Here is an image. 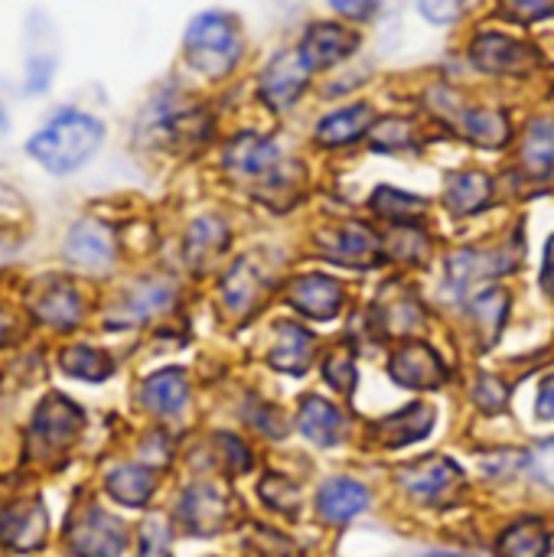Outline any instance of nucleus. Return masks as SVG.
I'll return each mask as SVG.
<instances>
[{
	"label": "nucleus",
	"instance_id": "obj_46",
	"mask_svg": "<svg viewBox=\"0 0 554 557\" xmlns=\"http://www.w3.org/2000/svg\"><path fill=\"white\" fill-rule=\"evenodd\" d=\"M542 281H545V290H549V294H554V242L549 245V261H545Z\"/></svg>",
	"mask_w": 554,
	"mask_h": 557
},
{
	"label": "nucleus",
	"instance_id": "obj_25",
	"mask_svg": "<svg viewBox=\"0 0 554 557\" xmlns=\"http://www.w3.org/2000/svg\"><path fill=\"white\" fill-rule=\"evenodd\" d=\"M153 486H157V476L147 467H118L108 476V493L121 506H131V509L144 506L153 496Z\"/></svg>",
	"mask_w": 554,
	"mask_h": 557
},
{
	"label": "nucleus",
	"instance_id": "obj_21",
	"mask_svg": "<svg viewBox=\"0 0 554 557\" xmlns=\"http://www.w3.org/2000/svg\"><path fill=\"white\" fill-rule=\"evenodd\" d=\"M186 398H189V385L180 369H163L144 382V405L153 414H176L186 405Z\"/></svg>",
	"mask_w": 554,
	"mask_h": 557
},
{
	"label": "nucleus",
	"instance_id": "obj_43",
	"mask_svg": "<svg viewBox=\"0 0 554 557\" xmlns=\"http://www.w3.org/2000/svg\"><path fill=\"white\" fill-rule=\"evenodd\" d=\"M330 7L349 20H369L379 10V0H330Z\"/></svg>",
	"mask_w": 554,
	"mask_h": 557
},
{
	"label": "nucleus",
	"instance_id": "obj_34",
	"mask_svg": "<svg viewBox=\"0 0 554 557\" xmlns=\"http://www.w3.org/2000/svg\"><path fill=\"white\" fill-rule=\"evenodd\" d=\"M261 499H264L271 509L294 512V509H297V503H300V493H297V486H294L291 480H284V476L271 473V476H264V483H261Z\"/></svg>",
	"mask_w": 554,
	"mask_h": 557
},
{
	"label": "nucleus",
	"instance_id": "obj_44",
	"mask_svg": "<svg viewBox=\"0 0 554 557\" xmlns=\"http://www.w3.org/2000/svg\"><path fill=\"white\" fill-rule=\"evenodd\" d=\"M222 447L229 450V467H232L235 473H245V470L251 467V454H248L235 437H222Z\"/></svg>",
	"mask_w": 554,
	"mask_h": 557
},
{
	"label": "nucleus",
	"instance_id": "obj_38",
	"mask_svg": "<svg viewBox=\"0 0 554 557\" xmlns=\"http://www.w3.org/2000/svg\"><path fill=\"white\" fill-rule=\"evenodd\" d=\"M323 375H327V382H330L333 388H340V392H346V395L356 388V366H353L349 356H333V359L323 366Z\"/></svg>",
	"mask_w": 554,
	"mask_h": 557
},
{
	"label": "nucleus",
	"instance_id": "obj_6",
	"mask_svg": "<svg viewBox=\"0 0 554 557\" xmlns=\"http://www.w3.org/2000/svg\"><path fill=\"white\" fill-rule=\"evenodd\" d=\"M310 65L304 62L300 49H287V52H278L268 69L261 72V101L274 111H284L291 108L300 91L307 88V78H310Z\"/></svg>",
	"mask_w": 554,
	"mask_h": 557
},
{
	"label": "nucleus",
	"instance_id": "obj_31",
	"mask_svg": "<svg viewBox=\"0 0 554 557\" xmlns=\"http://www.w3.org/2000/svg\"><path fill=\"white\" fill-rule=\"evenodd\" d=\"M372 209L392 222H408V219H418L424 212V199L402 193V189H392V186H382L372 196Z\"/></svg>",
	"mask_w": 554,
	"mask_h": 557
},
{
	"label": "nucleus",
	"instance_id": "obj_22",
	"mask_svg": "<svg viewBox=\"0 0 554 557\" xmlns=\"http://www.w3.org/2000/svg\"><path fill=\"white\" fill-rule=\"evenodd\" d=\"M340 264H353V268H366V264H379L382 258V242L376 238L372 228L366 225H349L336 235V245L327 248Z\"/></svg>",
	"mask_w": 554,
	"mask_h": 557
},
{
	"label": "nucleus",
	"instance_id": "obj_45",
	"mask_svg": "<svg viewBox=\"0 0 554 557\" xmlns=\"http://www.w3.org/2000/svg\"><path fill=\"white\" fill-rule=\"evenodd\" d=\"M539 418L542 421H554V375L542 382V392H539V405H535Z\"/></svg>",
	"mask_w": 554,
	"mask_h": 557
},
{
	"label": "nucleus",
	"instance_id": "obj_18",
	"mask_svg": "<svg viewBox=\"0 0 554 557\" xmlns=\"http://www.w3.org/2000/svg\"><path fill=\"white\" fill-rule=\"evenodd\" d=\"M434 428V411L428 405H408L405 411L385 418L376 424V437L385 444V447H408L421 437H428Z\"/></svg>",
	"mask_w": 554,
	"mask_h": 557
},
{
	"label": "nucleus",
	"instance_id": "obj_19",
	"mask_svg": "<svg viewBox=\"0 0 554 557\" xmlns=\"http://www.w3.org/2000/svg\"><path fill=\"white\" fill-rule=\"evenodd\" d=\"M369 127H372V108L369 104H349V108H340V111L327 114L317 124L313 137L323 147H343V144L359 140Z\"/></svg>",
	"mask_w": 554,
	"mask_h": 557
},
{
	"label": "nucleus",
	"instance_id": "obj_37",
	"mask_svg": "<svg viewBox=\"0 0 554 557\" xmlns=\"http://www.w3.org/2000/svg\"><path fill=\"white\" fill-rule=\"evenodd\" d=\"M526 467L542 486L554 490V441H545L532 454H526Z\"/></svg>",
	"mask_w": 554,
	"mask_h": 557
},
{
	"label": "nucleus",
	"instance_id": "obj_15",
	"mask_svg": "<svg viewBox=\"0 0 554 557\" xmlns=\"http://www.w3.org/2000/svg\"><path fill=\"white\" fill-rule=\"evenodd\" d=\"M42 535H46V509L39 503H20L0 516V542L16 552L36 548Z\"/></svg>",
	"mask_w": 554,
	"mask_h": 557
},
{
	"label": "nucleus",
	"instance_id": "obj_1",
	"mask_svg": "<svg viewBox=\"0 0 554 557\" xmlns=\"http://www.w3.org/2000/svg\"><path fill=\"white\" fill-rule=\"evenodd\" d=\"M104 140V124L85 111L65 108L52 114L26 144L29 157L49 173H72L85 166Z\"/></svg>",
	"mask_w": 554,
	"mask_h": 557
},
{
	"label": "nucleus",
	"instance_id": "obj_36",
	"mask_svg": "<svg viewBox=\"0 0 554 557\" xmlns=\"http://www.w3.org/2000/svg\"><path fill=\"white\" fill-rule=\"evenodd\" d=\"M140 557H170V529L163 519H150L140 532Z\"/></svg>",
	"mask_w": 554,
	"mask_h": 557
},
{
	"label": "nucleus",
	"instance_id": "obj_26",
	"mask_svg": "<svg viewBox=\"0 0 554 557\" xmlns=\"http://www.w3.org/2000/svg\"><path fill=\"white\" fill-rule=\"evenodd\" d=\"M464 134L480 147H503L513 131H509V117L503 111L470 108V111H464Z\"/></svg>",
	"mask_w": 554,
	"mask_h": 557
},
{
	"label": "nucleus",
	"instance_id": "obj_23",
	"mask_svg": "<svg viewBox=\"0 0 554 557\" xmlns=\"http://www.w3.org/2000/svg\"><path fill=\"white\" fill-rule=\"evenodd\" d=\"M522 166L532 176H549L554 170V121L552 117H535L522 137Z\"/></svg>",
	"mask_w": 554,
	"mask_h": 557
},
{
	"label": "nucleus",
	"instance_id": "obj_17",
	"mask_svg": "<svg viewBox=\"0 0 554 557\" xmlns=\"http://www.w3.org/2000/svg\"><path fill=\"white\" fill-rule=\"evenodd\" d=\"M313 349H317V343H313V336L304 326H297V323H278V343H274L268 362L278 372L300 375L313 362Z\"/></svg>",
	"mask_w": 554,
	"mask_h": 557
},
{
	"label": "nucleus",
	"instance_id": "obj_47",
	"mask_svg": "<svg viewBox=\"0 0 554 557\" xmlns=\"http://www.w3.org/2000/svg\"><path fill=\"white\" fill-rule=\"evenodd\" d=\"M7 131V114H3V108H0V134Z\"/></svg>",
	"mask_w": 554,
	"mask_h": 557
},
{
	"label": "nucleus",
	"instance_id": "obj_13",
	"mask_svg": "<svg viewBox=\"0 0 554 557\" xmlns=\"http://www.w3.org/2000/svg\"><path fill=\"white\" fill-rule=\"evenodd\" d=\"M180 522L193 532V535H212L225 525V496L202 483L183 493L180 499Z\"/></svg>",
	"mask_w": 554,
	"mask_h": 557
},
{
	"label": "nucleus",
	"instance_id": "obj_35",
	"mask_svg": "<svg viewBox=\"0 0 554 557\" xmlns=\"http://www.w3.org/2000/svg\"><path fill=\"white\" fill-rule=\"evenodd\" d=\"M411 144V124L402 117H385L372 131V147L376 150H402Z\"/></svg>",
	"mask_w": 554,
	"mask_h": 557
},
{
	"label": "nucleus",
	"instance_id": "obj_24",
	"mask_svg": "<svg viewBox=\"0 0 554 557\" xmlns=\"http://www.w3.org/2000/svg\"><path fill=\"white\" fill-rule=\"evenodd\" d=\"M500 271V261H490V255L483 251H473V248H464L457 255H451L447 261V297H460L473 281H480L483 274H496Z\"/></svg>",
	"mask_w": 554,
	"mask_h": 557
},
{
	"label": "nucleus",
	"instance_id": "obj_12",
	"mask_svg": "<svg viewBox=\"0 0 554 557\" xmlns=\"http://www.w3.org/2000/svg\"><path fill=\"white\" fill-rule=\"evenodd\" d=\"M65 258L85 271H104L114 261V242L111 232L98 222H78L65 238Z\"/></svg>",
	"mask_w": 554,
	"mask_h": 557
},
{
	"label": "nucleus",
	"instance_id": "obj_42",
	"mask_svg": "<svg viewBox=\"0 0 554 557\" xmlns=\"http://www.w3.org/2000/svg\"><path fill=\"white\" fill-rule=\"evenodd\" d=\"M418 10L424 13V20L444 26L460 16V0H418Z\"/></svg>",
	"mask_w": 554,
	"mask_h": 557
},
{
	"label": "nucleus",
	"instance_id": "obj_16",
	"mask_svg": "<svg viewBox=\"0 0 554 557\" xmlns=\"http://www.w3.org/2000/svg\"><path fill=\"white\" fill-rule=\"evenodd\" d=\"M300 431L307 441H313L317 447H336L346 434V418L340 414L336 405H330L327 398H304L300 405Z\"/></svg>",
	"mask_w": 554,
	"mask_h": 557
},
{
	"label": "nucleus",
	"instance_id": "obj_40",
	"mask_svg": "<svg viewBox=\"0 0 554 557\" xmlns=\"http://www.w3.org/2000/svg\"><path fill=\"white\" fill-rule=\"evenodd\" d=\"M509 16L522 20V23H535L542 16L554 13V0H503Z\"/></svg>",
	"mask_w": 554,
	"mask_h": 557
},
{
	"label": "nucleus",
	"instance_id": "obj_8",
	"mask_svg": "<svg viewBox=\"0 0 554 557\" xmlns=\"http://www.w3.org/2000/svg\"><path fill=\"white\" fill-rule=\"evenodd\" d=\"M389 375L405 388H438L447 379V369L428 343H405L392 356Z\"/></svg>",
	"mask_w": 554,
	"mask_h": 557
},
{
	"label": "nucleus",
	"instance_id": "obj_27",
	"mask_svg": "<svg viewBox=\"0 0 554 557\" xmlns=\"http://www.w3.org/2000/svg\"><path fill=\"white\" fill-rule=\"evenodd\" d=\"M549 548H552V539L535 519L506 529L500 539V555L503 557H545Z\"/></svg>",
	"mask_w": 554,
	"mask_h": 557
},
{
	"label": "nucleus",
	"instance_id": "obj_4",
	"mask_svg": "<svg viewBox=\"0 0 554 557\" xmlns=\"http://www.w3.org/2000/svg\"><path fill=\"white\" fill-rule=\"evenodd\" d=\"M470 59L493 75H522L532 65H539V52L506 33H480L470 42Z\"/></svg>",
	"mask_w": 554,
	"mask_h": 557
},
{
	"label": "nucleus",
	"instance_id": "obj_32",
	"mask_svg": "<svg viewBox=\"0 0 554 557\" xmlns=\"http://www.w3.org/2000/svg\"><path fill=\"white\" fill-rule=\"evenodd\" d=\"M62 369L75 379H85V382H101L111 375V359L98 349H88V346H72L65 356H62Z\"/></svg>",
	"mask_w": 554,
	"mask_h": 557
},
{
	"label": "nucleus",
	"instance_id": "obj_5",
	"mask_svg": "<svg viewBox=\"0 0 554 557\" xmlns=\"http://www.w3.org/2000/svg\"><path fill=\"white\" fill-rule=\"evenodd\" d=\"M69 545L78 557H121L127 535L114 516H108L101 509H85L69 525Z\"/></svg>",
	"mask_w": 554,
	"mask_h": 557
},
{
	"label": "nucleus",
	"instance_id": "obj_33",
	"mask_svg": "<svg viewBox=\"0 0 554 557\" xmlns=\"http://www.w3.org/2000/svg\"><path fill=\"white\" fill-rule=\"evenodd\" d=\"M470 310H473V320L483 326V333L493 339L496 333H500V326H503V320H506V310H509V297L503 294V290H483L473 304H470Z\"/></svg>",
	"mask_w": 554,
	"mask_h": 557
},
{
	"label": "nucleus",
	"instance_id": "obj_41",
	"mask_svg": "<svg viewBox=\"0 0 554 557\" xmlns=\"http://www.w3.org/2000/svg\"><path fill=\"white\" fill-rule=\"evenodd\" d=\"M473 401H477L480 408H487V411H496V408L506 405V385L483 375V379L477 382V388H473Z\"/></svg>",
	"mask_w": 554,
	"mask_h": 557
},
{
	"label": "nucleus",
	"instance_id": "obj_2",
	"mask_svg": "<svg viewBox=\"0 0 554 557\" xmlns=\"http://www.w3.org/2000/svg\"><path fill=\"white\" fill-rule=\"evenodd\" d=\"M183 49H186V59L193 62V69H199L209 78H222L238 65L242 29H238L235 16H229L222 10H206L186 26Z\"/></svg>",
	"mask_w": 554,
	"mask_h": 557
},
{
	"label": "nucleus",
	"instance_id": "obj_14",
	"mask_svg": "<svg viewBox=\"0 0 554 557\" xmlns=\"http://www.w3.org/2000/svg\"><path fill=\"white\" fill-rule=\"evenodd\" d=\"M366 506H369V490H366L362 483L343 480V476L323 483V490H320V496H317L320 516H323L327 522H333V525H343V522L356 519Z\"/></svg>",
	"mask_w": 554,
	"mask_h": 557
},
{
	"label": "nucleus",
	"instance_id": "obj_10",
	"mask_svg": "<svg viewBox=\"0 0 554 557\" xmlns=\"http://www.w3.org/2000/svg\"><path fill=\"white\" fill-rule=\"evenodd\" d=\"M222 160H225V170L232 176H271L281 163V150L274 140L248 131V134L232 137Z\"/></svg>",
	"mask_w": 554,
	"mask_h": 557
},
{
	"label": "nucleus",
	"instance_id": "obj_20",
	"mask_svg": "<svg viewBox=\"0 0 554 557\" xmlns=\"http://www.w3.org/2000/svg\"><path fill=\"white\" fill-rule=\"evenodd\" d=\"M490 196H493V183H490V176L473 173V170H467V173H454V176L447 180V186H444V202H447V209H451V212H457V215L480 212V209L490 202Z\"/></svg>",
	"mask_w": 554,
	"mask_h": 557
},
{
	"label": "nucleus",
	"instance_id": "obj_3",
	"mask_svg": "<svg viewBox=\"0 0 554 557\" xmlns=\"http://www.w3.org/2000/svg\"><path fill=\"white\" fill-rule=\"evenodd\" d=\"M82 431V411L65 401L62 395H52L39 405L33 431H29V450L36 457H52L72 447V441Z\"/></svg>",
	"mask_w": 554,
	"mask_h": 557
},
{
	"label": "nucleus",
	"instance_id": "obj_11",
	"mask_svg": "<svg viewBox=\"0 0 554 557\" xmlns=\"http://www.w3.org/2000/svg\"><path fill=\"white\" fill-rule=\"evenodd\" d=\"M287 304L310 320H333L343 307V287L327 274H304L291 284Z\"/></svg>",
	"mask_w": 554,
	"mask_h": 557
},
{
	"label": "nucleus",
	"instance_id": "obj_28",
	"mask_svg": "<svg viewBox=\"0 0 554 557\" xmlns=\"http://www.w3.org/2000/svg\"><path fill=\"white\" fill-rule=\"evenodd\" d=\"M36 317L49 326H75L78 317H82V300L72 287L65 284H56L42 294L39 307H36Z\"/></svg>",
	"mask_w": 554,
	"mask_h": 557
},
{
	"label": "nucleus",
	"instance_id": "obj_39",
	"mask_svg": "<svg viewBox=\"0 0 554 557\" xmlns=\"http://www.w3.org/2000/svg\"><path fill=\"white\" fill-rule=\"evenodd\" d=\"M173 300V290L170 287H144L140 294H137V300L131 304V310L137 313V317H150V313H157V310H163L167 304Z\"/></svg>",
	"mask_w": 554,
	"mask_h": 557
},
{
	"label": "nucleus",
	"instance_id": "obj_7",
	"mask_svg": "<svg viewBox=\"0 0 554 557\" xmlns=\"http://www.w3.org/2000/svg\"><path fill=\"white\" fill-rule=\"evenodd\" d=\"M356 49H359V36L340 23H313L300 42V55L313 72L349 59Z\"/></svg>",
	"mask_w": 554,
	"mask_h": 557
},
{
	"label": "nucleus",
	"instance_id": "obj_9",
	"mask_svg": "<svg viewBox=\"0 0 554 557\" xmlns=\"http://www.w3.org/2000/svg\"><path fill=\"white\" fill-rule=\"evenodd\" d=\"M398 483L421 503H441L444 496H451L460 486V470L454 460L431 457V460H421L415 467H405L398 473Z\"/></svg>",
	"mask_w": 554,
	"mask_h": 557
},
{
	"label": "nucleus",
	"instance_id": "obj_30",
	"mask_svg": "<svg viewBox=\"0 0 554 557\" xmlns=\"http://www.w3.org/2000/svg\"><path fill=\"white\" fill-rule=\"evenodd\" d=\"M222 297L232 313H248L251 304L258 300V274L248 261H238L229 277L222 281Z\"/></svg>",
	"mask_w": 554,
	"mask_h": 557
},
{
	"label": "nucleus",
	"instance_id": "obj_29",
	"mask_svg": "<svg viewBox=\"0 0 554 557\" xmlns=\"http://www.w3.org/2000/svg\"><path fill=\"white\" fill-rule=\"evenodd\" d=\"M225 245H229V228L219 219H199L186 235V255L196 268L216 258Z\"/></svg>",
	"mask_w": 554,
	"mask_h": 557
}]
</instances>
